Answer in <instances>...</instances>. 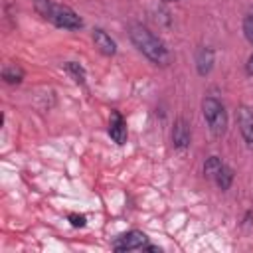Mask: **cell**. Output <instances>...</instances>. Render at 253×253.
<instances>
[{
    "label": "cell",
    "mask_w": 253,
    "mask_h": 253,
    "mask_svg": "<svg viewBox=\"0 0 253 253\" xmlns=\"http://www.w3.org/2000/svg\"><path fill=\"white\" fill-rule=\"evenodd\" d=\"M128 38H130L132 45H134L150 63L160 65V67L170 65V61H172L170 49H168L166 43H164L158 36H154L144 24L132 22V24L128 26Z\"/></svg>",
    "instance_id": "cell-1"
},
{
    "label": "cell",
    "mask_w": 253,
    "mask_h": 253,
    "mask_svg": "<svg viewBox=\"0 0 253 253\" xmlns=\"http://www.w3.org/2000/svg\"><path fill=\"white\" fill-rule=\"evenodd\" d=\"M34 10L47 22H51L55 28L59 30H69V32H75V30H81L83 28V20L81 16L65 6V4H57L53 0H34Z\"/></svg>",
    "instance_id": "cell-2"
},
{
    "label": "cell",
    "mask_w": 253,
    "mask_h": 253,
    "mask_svg": "<svg viewBox=\"0 0 253 253\" xmlns=\"http://www.w3.org/2000/svg\"><path fill=\"white\" fill-rule=\"evenodd\" d=\"M202 117L210 128V132L213 136H223L225 130H227V111H225V105L217 99V97H204L202 99Z\"/></svg>",
    "instance_id": "cell-3"
},
{
    "label": "cell",
    "mask_w": 253,
    "mask_h": 253,
    "mask_svg": "<svg viewBox=\"0 0 253 253\" xmlns=\"http://www.w3.org/2000/svg\"><path fill=\"white\" fill-rule=\"evenodd\" d=\"M148 245V237L144 231L140 229H128L125 233H121L119 237L113 239L111 243V249L113 251H119V253H125V251H136V249H144Z\"/></svg>",
    "instance_id": "cell-4"
},
{
    "label": "cell",
    "mask_w": 253,
    "mask_h": 253,
    "mask_svg": "<svg viewBox=\"0 0 253 253\" xmlns=\"http://www.w3.org/2000/svg\"><path fill=\"white\" fill-rule=\"evenodd\" d=\"M170 140H172L174 150H178V152H184V150L190 148V144H192V126L184 117H178L174 121Z\"/></svg>",
    "instance_id": "cell-5"
},
{
    "label": "cell",
    "mask_w": 253,
    "mask_h": 253,
    "mask_svg": "<svg viewBox=\"0 0 253 253\" xmlns=\"http://www.w3.org/2000/svg\"><path fill=\"white\" fill-rule=\"evenodd\" d=\"M235 119H237V128L241 132L245 146L253 150V109L249 105H237Z\"/></svg>",
    "instance_id": "cell-6"
},
{
    "label": "cell",
    "mask_w": 253,
    "mask_h": 253,
    "mask_svg": "<svg viewBox=\"0 0 253 253\" xmlns=\"http://www.w3.org/2000/svg\"><path fill=\"white\" fill-rule=\"evenodd\" d=\"M107 132L111 136V140L119 146H123L128 138V126H126V119L123 117L121 111L113 109L111 115H109V126H107Z\"/></svg>",
    "instance_id": "cell-7"
},
{
    "label": "cell",
    "mask_w": 253,
    "mask_h": 253,
    "mask_svg": "<svg viewBox=\"0 0 253 253\" xmlns=\"http://www.w3.org/2000/svg\"><path fill=\"white\" fill-rule=\"evenodd\" d=\"M91 40L93 45L97 47V51L105 57H113L117 55V42L111 38V34H107L103 28H93L91 32Z\"/></svg>",
    "instance_id": "cell-8"
},
{
    "label": "cell",
    "mask_w": 253,
    "mask_h": 253,
    "mask_svg": "<svg viewBox=\"0 0 253 253\" xmlns=\"http://www.w3.org/2000/svg\"><path fill=\"white\" fill-rule=\"evenodd\" d=\"M194 61H196V71L200 77H206L211 73L213 69V63H215V51L210 47V45H200L196 49V55H194Z\"/></svg>",
    "instance_id": "cell-9"
},
{
    "label": "cell",
    "mask_w": 253,
    "mask_h": 253,
    "mask_svg": "<svg viewBox=\"0 0 253 253\" xmlns=\"http://www.w3.org/2000/svg\"><path fill=\"white\" fill-rule=\"evenodd\" d=\"M0 77H2V81H4L6 85H20V83L26 79V71H24V67L18 65V63H6V65L2 67Z\"/></svg>",
    "instance_id": "cell-10"
},
{
    "label": "cell",
    "mask_w": 253,
    "mask_h": 253,
    "mask_svg": "<svg viewBox=\"0 0 253 253\" xmlns=\"http://www.w3.org/2000/svg\"><path fill=\"white\" fill-rule=\"evenodd\" d=\"M233 180H235V172H233V168L229 166V164H221V168H219V172L215 174V178H213V182H215V186L221 190V192H227L229 188H231V184H233Z\"/></svg>",
    "instance_id": "cell-11"
},
{
    "label": "cell",
    "mask_w": 253,
    "mask_h": 253,
    "mask_svg": "<svg viewBox=\"0 0 253 253\" xmlns=\"http://www.w3.org/2000/svg\"><path fill=\"white\" fill-rule=\"evenodd\" d=\"M63 69L73 77V81H75L77 85H85V81H87V71H85V67H83L79 61H65V63H63Z\"/></svg>",
    "instance_id": "cell-12"
},
{
    "label": "cell",
    "mask_w": 253,
    "mask_h": 253,
    "mask_svg": "<svg viewBox=\"0 0 253 253\" xmlns=\"http://www.w3.org/2000/svg\"><path fill=\"white\" fill-rule=\"evenodd\" d=\"M221 164H223V160H221L219 156H215V154L208 156V158L204 160V176H206L208 180H211V182H213V178H215V174L219 172Z\"/></svg>",
    "instance_id": "cell-13"
},
{
    "label": "cell",
    "mask_w": 253,
    "mask_h": 253,
    "mask_svg": "<svg viewBox=\"0 0 253 253\" xmlns=\"http://www.w3.org/2000/svg\"><path fill=\"white\" fill-rule=\"evenodd\" d=\"M241 30H243V38L247 40L249 45H253V6H249L243 14V22H241Z\"/></svg>",
    "instance_id": "cell-14"
},
{
    "label": "cell",
    "mask_w": 253,
    "mask_h": 253,
    "mask_svg": "<svg viewBox=\"0 0 253 253\" xmlns=\"http://www.w3.org/2000/svg\"><path fill=\"white\" fill-rule=\"evenodd\" d=\"M67 221L71 223V227H85L87 225V217L83 213H75V211L67 213Z\"/></svg>",
    "instance_id": "cell-15"
},
{
    "label": "cell",
    "mask_w": 253,
    "mask_h": 253,
    "mask_svg": "<svg viewBox=\"0 0 253 253\" xmlns=\"http://www.w3.org/2000/svg\"><path fill=\"white\" fill-rule=\"evenodd\" d=\"M245 73L249 77H253V51L247 55V61H245Z\"/></svg>",
    "instance_id": "cell-16"
},
{
    "label": "cell",
    "mask_w": 253,
    "mask_h": 253,
    "mask_svg": "<svg viewBox=\"0 0 253 253\" xmlns=\"http://www.w3.org/2000/svg\"><path fill=\"white\" fill-rule=\"evenodd\" d=\"M144 249H146V251H160V247H156V245H146Z\"/></svg>",
    "instance_id": "cell-17"
}]
</instances>
